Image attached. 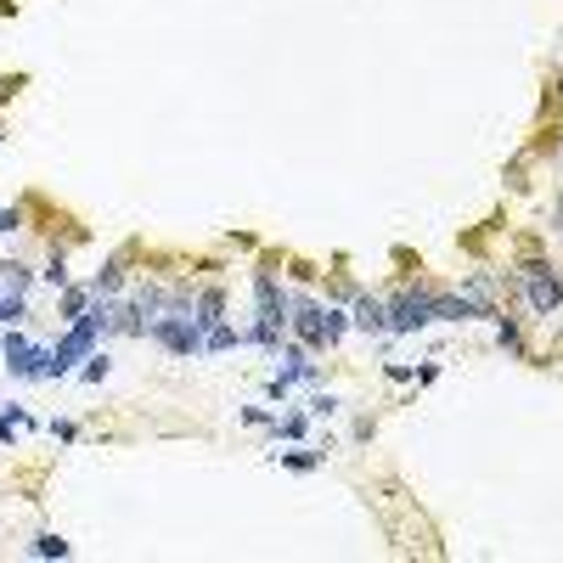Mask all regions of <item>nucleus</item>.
Returning a JSON list of instances; mask_svg holds the SVG:
<instances>
[{"label": "nucleus", "mask_w": 563, "mask_h": 563, "mask_svg": "<svg viewBox=\"0 0 563 563\" xmlns=\"http://www.w3.org/2000/svg\"><path fill=\"white\" fill-rule=\"evenodd\" d=\"M287 316H294V294L277 282V270H254V327H248V344L277 356L282 349V332H287Z\"/></svg>", "instance_id": "1"}, {"label": "nucleus", "mask_w": 563, "mask_h": 563, "mask_svg": "<svg viewBox=\"0 0 563 563\" xmlns=\"http://www.w3.org/2000/svg\"><path fill=\"white\" fill-rule=\"evenodd\" d=\"M96 344H101V327H96L91 316L68 321V332H62V339L51 344V366H46V383L68 378V372H74L79 361H91V356H96Z\"/></svg>", "instance_id": "2"}, {"label": "nucleus", "mask_w": 563, "mask_h": 563, "mask_svg": "<svg viewBox=\"0 0 563 563\" xmlns=\"http://www.w3.org/2000/svg\"><path fill=\"white\" fill-rule=\"evenodd\" d=\"M147 339L163 344V349H170V356H180V361L203 356V327L192 321V310H163V316H153V321H147Z\"/></svg>", "instance_id": "3"}, {"label": "nucleus", "mask_w": 563, "mask_h": 563, "mask_svg": "<svg viewBox=\"0 0 563 563\" xmlns=\"http://www.w3.org/2000/svg\"><path fill=\"white\" fill-rule=\"evenodd\" d=\"M434 299H440L434 282H411L406 294H394L389 299V332H423L434 321Z\"/></svg>", "instance_id": "4"}, {"label": "nucleus", "mask_w": 563, "mask_h": 563, "mask_svg": "<svg viewBox=\"0 0 563 563\" xmlns=\"http://www.w3.org/2000/svg\"><path fill=\"white\" fill-rule=\"evenodd\" d=\"M524 294H530V310L541 321L563 316V277L547 265V260H524Z\"/></svg>", "instance_id": "5"}, {"label": "nucleus", "mask_w": 563, "mask_h": 563, "mask_svg": "<svg viewBox=\"0 0 563 563\" xmlns=\"http://www.w3.org/2000/svg\"><path fill=\"white\" fill-rule=\"evenodd\" d=\"M287 332H294L304 349H332V344H327V304L310 299V294H294V316H287Z\"/></svg>", "instance_id": "6"}, {"label": "nucleus", "mask_w": 563, "mask_h": 563, "mask_svg": "<svg viewBox=\"0 0 563 563\" xmlns=\"http://www.w3.org/2000/svg\"><path fill=\"white\" fill-rule=\"evenodd\" d=\"M349 327H361V332H389V299L356 294V310H349Z\"/></svg>", "instance_id": "7"}, {"label": "nucleus", "mask_w": 563, "mask_h": 563, "mask_svg": "<svg viewBox=\"0 0 563 563\" xmlns=\"http://www.w3.org/2000/svg\"><path fill=\"white\" fill-rule=\"evenodd\" d=\"M192 321L208 332L215 321H225V287H198L192 294Z\"/></svg>", "instance_id": "8"}, {"label": "nucleus", "mask_w": 563, "mask_h": 563, "mask_svg": "<svg viewBox=\"0 0 563 563\" xmlns=\"http://www.w3.org/2000/svg\"><path fill=\"white\" fill-rule=\"evenodd\" d=\"M327 451H332V434H327L321 445H304V451H277V462H282L287 473H310V468L327 462Z\"/></svg>", "instance_id": "9"}, {"label": "nucleus", "mask_w": 563, "mask_h": 563, "mask_svg": "<svg viewBox=\"0 0 563 563\" xmlns=\"http://www.w3.org/2000/svg\"><path fill=\"white\" fill-rule=\"evenodd\" d=\"M490 327H496V344H502L513 361H524V356H530V349H524V332H518V316H507V310H496V316H490Z\"/></svg>", "instance_id": "10"}, {"label": "nucleus", "mask_w": 563, "mask_h": 563, "mask_svg": "<svg viewBox=\"0 0 563 563\" xmlns=\"http://www.w3.org/2000/svg\"><path fill=\"white\" fill-rule=\"evenodd\" d=\"M248 344V327H232V321H215L203 332V356H225V349H237Z\"/></svg>", "instance_id": "11"}, {"label": "nucleus", "mask_w": 563, "mask_h": 563, "mask_svg": "<svg viewBox=\"0 0 563 563\" xmlns=\"http://www.w3.org/2000/svg\"><path fill=\"white\" fill-rule=\"evenodd\" d=\"M304 428H310V411H299V406H287V411H277L270 417V440H304Z\"/></svg>", "instance_id": "12"}, {"label": "nucleus", "mask_w": 563, "mask_h": 563, "mask_svg": "<svg viewBox=\"0 0 563 563\" xmlns=\"http://www.w3.org/2000/svg\"><path fill=\"white\" fill-rule=\"evenodd\" d=\"M29 321V294L23 287H0V327H23Z\"/></svg>", "instance_id": "13"}, {"label": "nucleus", "mask_w": 563, "mask_h": 563, "mask_svg": "<svg viewBox=\"0 0 563 563\" xmlns=\"http://www.w3.org/2000/svg\"><path fill=\"white\" fill-rule=\"evenodd\" d=\"M119 287H124V260L113 254V260H108V265H101V270H96V277H91V294H101V299H113V294H119Z\"/></svg>", "instance_id": "14"}, {"label": "nucleus", "mask_w": 563, "mask_h": 563, "mask_svg": "<svg viewBox=\"0 0 563 563\" xmlns=\"http://www.w3.org/2000/svg\"><path fill=\"white\" fill-rule=\"evenodd\" d=\"M91 299H96V294H91V282H85V287H62V304H57L62 316H57V321H79V316H85V304H91Z\"/></svg>", "instance_id": "15"}, {"label": "nucleus", "mask_w": 563, "mask_h": 563, "mask_svg": "<svg viewBox=\"0 0 563 563\" xmlns=\"http://www.w3.org/2000/svg\"><path fill=\"white\" fill-rule=\"evenodd\" d=\"M304 411H310V417H321V423H332V417L344 411V400H339L332 389H316V394H310V406H304Z\"/></svg>", "instance_id": "16"}, {"label": "nucleus", "mask_w": 563, "mask_h": 563, "mask_svg": "<svg viewBox=\"0 0 563 563\" xmlns=\"http://www.w3.org/2000/svg\"><path fill=\"white\" fill-rule=\"evenodd\" d=\"M29 552H34V558H68L74 547H68V541H62V535H51V530H40V535L29 541Z\"/></svg>", "instance_id": "17"}, {"label": "nucleus", "mask_w": 563, "mask_h": 563, "mask_svg": "<svg viewBox=\"0 0 563 563\" xmlns=\"http://www.w3.org/2000/svg\"><path fill=\"white\" fill-rule=\"evenodd\" d=\"M349 332V310H339V304H327V344H339Z\"/></svg>", "instance_id": "18"}, {"label": "nucleus", "mask_w": 563, "mask_h": 563, "mask_svg": "<svg viewBox=\"0 0 563 563\" xmlns=\"http://www.w3.org/2000/svg\"><path fill=\"white\" fill-rule=\"evenodd\" d=\"M40 277H46V282L57 287V294H62V287H68V260H62V254H51V265L40 270Z\"/></svg>", "instance_id": "19"}, {"label": "nucleus", "mask_w": 563, "mask_h": 563, "mask_svg": "<svg viewBox=\"0 0 563 563\" xmlns=\"http://www.w3.org/2000/svg\"><path fill=\"white\" fill-rule=\"evenodd\" d=\"M108 372H113V361H108V356H101V349H96V356L85 361V372H79V378H85V383H101V378H108Z\"/></svg>", "instance_id": "20"}, {"label": "nucleus", "mask_w": 563, "mask_h": 563, "mask_svg": "<svg viewBox=\"0 0 563 563\" xmlns=\"http://www.w3.org/2000/svg\"><path fill=\"white\" fill-rule=\"evenodd\" d=\"M51 440L74 445V440H79V423H74V417H51Z\"/></svg>", "instance_id": "21"}, {"label": "nucleus", "mask_w": 563, "mask_h": 563, "mask_svg": "<svg viewBox=\"0 0 563 563\" xmlns=\"http://www.w3.org/2000/svg\"><path fill=\"white\" fill-rule=\"evenodd\" d=\"M12 232H23V203L0 208V237H12Z\"/></svg>", "instance_id": "22"}, {"label": "nucleus", "mask_w": 563, "mask_h": 563, "mask_svg": "<svg viewBox=\"0 0 563 563\" xmlns=\"http://www.w3.org/2000/svg\"><path fill=\"white\" fill-rule=\"evenodd\" d=\"M270 417H277V411H265V406H242V411H237V423H248V428H270Z\"/></svg>", "instance_id": "23"}, {"label": "nucleus", "mask_w": 563, "mask_h": 563, "mask_svg": "<svg viewBox=\"0 0 563 563\" xmlns=\"http://www.w3.org/2000/svg\"><path fill=\"white\" fill-rule=\"evenodd\" d=\"M383 378H389V383H411L417 372H411V366H400V361H389V366H383Z\"/></svg>", "instance_id": "24"}, {"label": "nucleus", "mask_w": 563, "mask_h": 563, "mask_svg": "<svg viewBox=\"0 0 563 563\" xmlns=\"http://www.w3.org/2000/svg\"><path fill=\"white\" fill-rule=\"evenodd\" d=\"M17 428H23V423H12V417L0 411V445H17Z\"/></svg>", "instance_id": "25"}, {"label": "nucleus", "mask_w": 563, "mask_h": 563, "mask_svg": "<svg viewBox=\"0 0 563 563\" xmlns=\"http://www.w3.org/2000/svg\"><path fill=\"white\" fill-rule=\"evenodd\" d=\"M552 225L563 232V192H558V203H552Z\"/></svg>", "instance_id": "26"}, {"label": "nucleus", "mask_w": 563, "mask_h": 563, "mask_svg": "<svg viewBox=\"0 0 563 563\" xmlns=\"http://www.w3.org/2000/svg\"><path fill=\"white\" fill-rule=\"evenodd\" d=\"M558 91H563V74H558Z\"/></svg>", "instance_id": "27"}, {"label": "nucleus", "mask_w": 563, "mask_h": 563, "mask_svg": "<svg viewBox=\"0 0 563 563\" xmlns=\"http://www.w3.org/2000/svg\"><path fill=\"white\" fill-rule=\"evenodd\" d=\"M558 158H563V141H558Z\"/></svg>", "instance_id": "28"}]
</instances>
